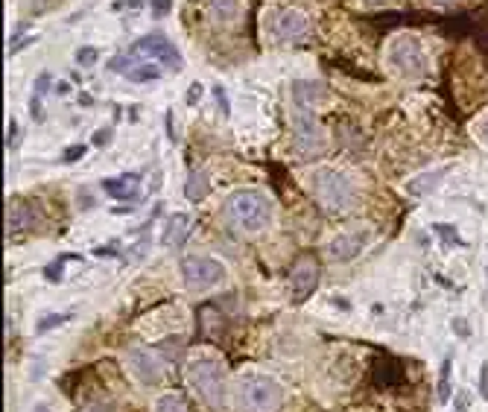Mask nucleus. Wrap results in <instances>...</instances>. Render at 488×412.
<instances>
[{"label": "nucleus", "instance_id": "1", "mask_svg": "<svg viewBox=\"0 0 488 412\" xmlns=\"http://www.w3.org/2000/svg\"><path fill=\"white\" fill-rule=\"evenodd\" d=\"M226 220L246 231V234H255V231H263L266 226L272 223V202L266 196L263 190H255V187H243V190H234L231 196L226 199Z\"/></svg>", "mask_w": 488, "mask_h": 412}, {"label": "nucleus", "instance_id": "2", "mask_svg": "<svg viewBox=\"0 0 488 412\" xmlns=\"http://www.w3.org/2000/svg\"><path fill=\"white\" fill-rule=\"evenodd\" d=\"M287 401L284 386L260 372H246L237 377V403L243 412H281Z\"/></svg>", "mask_w": 488, "mask_h": 412}, {"label": "nucleus", "instance_id": "3", "mask_svg": "<svg viewBox=\"0 0 488 412\" xmlns=\"http://www.w3.org/2000/svg\"><path fill=\"white\" fill-rule=\"evenodd\" d=\"M187 380L193 386V392L199 395V401L208 409L226 412V406H228V389H226V369H223V362L214 360V357H196V360H190Z\"/></svg>", "mask_w": 488, "mask_h": 412}, {"label": "nucleus", "instance_id": "4", "mask_svg": "<svg viewBox=\"0 0 488 412\" xmlns=\"http://www.w3.org/2000/svg\"><path fill=\"white\" fill-rule=\"evenodd\" d=\"M310 187H313V196L322 202V208L328 211H348L357 199V187L354 182L339 173L333 167H319L316 173L310 176Z\"/></svg>", "mask_w": 488, "mask_h": 412}, {"label": "nucleus", "instance_id": "5", "mask_svg": "<svg viewBox=\"0 0 488 412\" xmlns=\"http://www.w3.org/2000/svg\"><path fill=\"white\" fill-rule=\"evenodd\" d=\"M292 147H296V155L301 161L319 158L328 150V140L322 126L316 123V111L313 106L304 103H292Z\"/></svg>", "mask_w": 488, "mask_h": 412}, {"label": "nucleus", "instance_id": "6", "mask_svg": "<svg viewBox=\"0 0 488 412\" xmlns=\"http://www.w3.org/2000/svg\"><path fill=\"white\" fill-rule=\"evenodd\" d=\"M179 272H182V284L187 286V293H208L216 284H223L226 266L208 255H184L179 263Z\"/></svg>", "mask_w": 488, "mask_h": 412}, {"label": "nucleus", "instance_id": "7", "mask_svg": "<svg viewBox=\"0 0 488 412\" xmlns=\"http://www.w3.org/2000/svg\"><path fill=\"white\" fill-rule=\"evenodd\" d=\"M389 62L406 79H421L427 74V56L416 35H398L389 44Z\"/></svg>", "mask_w": 488, "mask_h": 412}, {"label": "nucleus", "instance_id": "8", "mask_svg": "<svg viewBox=\"0 0 488 412\" xmlns=\"http://www.w3.org/2000/svg\"><path fill=\"white\" fill-rule=\"evenodd\" d=\"M126 362L132 374L143 383V386H155L161 383L164 372H167V357H164V345H155V348H132L126 354Z\"/></svg>", "mask_w": 488, "mask_h": 412}, {"label": "nucleus", "instance_id": "9", "mask_svg": "<svg viewBox=\"0 0 488 412\" xmlns=\"http://www.w3.org/2000/svg\"><path fill=\"white\" fill-rule=\"evenodd\" d=\"M129 53L132 56H150V59H155V62H164L170 70H182V53L176 50V44L170 41V38H164L161 33H152V35H143V38H138L132 47H129Z\"/></svg>", "mask_w": 488, "mask_h": 412}, {"label": "nucleus", "instance_id": "10", "mask_svg": "<svg viewBox=\"0 0 488 412\" xmlns=\"http://www.w3.org/2000/svg\"><path fill=\"white\" fill-rule=\"evenodd\" d=\"M319 278H322V269H319V263H316V257H310V255L299 257L296 266H292V272H289L292 304H304V301L316 293V286H319Z\"/></svg>", "mask_w": 488, "mask_h": 412}, {"label": "nucleus", "instance_id": "11", "mask_svg": "<svg viewBox=\"0 0 488 412\" xmlns=\"http://www.w3.org/2000/svg\"><path fill=\"white\" fill-rule=\"evenodd\" d=\"M272 33L281 38V41H304L310 35V18L301 12V9H278L272 15Z\"/></svg>", "mask_w": 488, "mask_h": 412}, {"label": "nucleus", "instance_id": "12", "mask_svg": "<svg viewBox=\"0 0 488 412\" xmlns=\"http://www.w3.org/2000/svg\"><path fill=\"white\" fill-rule=\"evenodd\" d=\"M369 240L372 234L365 231V228H351V231H343V234H336L331 243H328V255L339 263H348L354 260L365 246H369Z\"/></svg>", "mask_w": 488, "mask_h": 412}, {"label": "nucleus", "instance_id": "13", "mask_svg": "<svg viewBox=\"0 0 488 412\" xmlns=\"http://www.w3.org/2000/svg\"><path fill=\"white\" fill-rule=\"evenodd\" d=\"M103 190L111 199H123V202H138L140 196V176L138 173H126V176H114V179H103Z\"/></svg>", "mask_w": 488, "mask_h": 412}, {"label": "nucleus", "instance_id": "14", "mask_svg": "<svg viewBox=\"0 0 488 412\" xmlns=\"http://www.w3.org/2000/svg\"><path fill=\"white\" fill-rule=\"evenodd\" d=\"M448 173H450V167H438V169H430V173H421L416 179H409L406 193H409V196H430V193L442 184V179Z\"/></svg>", "mask_w": 488, "mask_h": 412}, {"label": "nucleus", "instance_id": "15", "mask_svg": "<svg viewBox=\"0 0 488 412\" xmlns=\"http://www.w3.org/2000/svg\"><path fill=\"white\" fill-rule=\"evenodd\" d=\"M292 94V103H304V106H316V103H322L328 100V88L322 82H292L289 88Z\"/></svg>", "mask_w": 488, "mask_h": 412}, {"label": "nucleus", "instance_id": "16", "mask_svg": "<svg viewBox=\"0 0 488 412\" xmlns=\"http://www.w3.org/2000/svg\"><path fill=\"white\" fill-rule=\"evenodd\" d=\"M208 15L216 27H231L240 18V0H208Z\"/></svg>", "mask_w": 488, "mask_h": 412}, {"label": "nucleus", "instance_id": "17", "mask_svg": "<svg viewBox=\"0 0 488 412\" xmlns=\"http://www.w3.org/2000/svg\"><path fill=\"white\" fill-rule=\"evenodd\" d=\"M190 231V216L187 213H173L164 226V234H161V246H182L184 243V234Z\"/></svg>", "mask_w": 488, "mask_h": 412}, {"label": "nucleus", "instance_id": "18", "mask_svg": "<svg viewBox=\"0 0 488 412\" xmlns=\"http://www.w3.org/2000/svg\"><path fill=\"white\" fill-rule=\"evenodd\" d=\"M6 226H9V234L12 231H21V228H30L33 226V208L27 202H21V199L9 202V208H6Z\"/></svg>", "mask_w": 488, "mask_h": 412}, {"label": "nucleus", "instance_id": "19", "mask_svg": "<svg viewBox=\"0 0 488 412\" xmlns=\"http://www.w3.org/2000/svg\"><path fill=\"white\" fill-rule=\"evenodd\" d=\"M208 193H211L208 173H205V169H193L190 179H187V184H184V196H187L190 202H202Z\"/></svg>", "mask_w": 488, "mask_h": 412}, {"label": "nucleus", "instance_id": "20", "mask_svg": "<svg viewBox=\"0 0 488 412\" xmlns=\"http://www.w3.org/2000/svg\"><path fill=\"white\" fill-rule=\"evenodd\" d=\"M50 74H41L38 79H35V91H33V100H30V114H33V120H44V106H41V96L50 91Z\"/></svg>", "mask_w": 488, "mask_h": 412}, {"label": "nucleus", "instance_id": "21", "mask_svg": "<svg viewBox=\"0 0 488 412\" xmlns=\"http://www.w3.org/2000/svg\"><path fill=\"white\" fill-rule=\"evenodd\" d=\"M129 82H155L161 79V67H155L152 62H138L129 74H126Z\"/></svg>", "mask_w": 488, "mask_h": 412}, {"label": "nucleus", "instance_id": "22", "mask_svg": "<svg viewBox=\"0 0 488 412\" xmlns=\"http://www.w3.org/2000/svg\"><path fill=\"white\" fill-rule=\"evenodd\" d=\"M450 366H453V362H450V357H445L442 360V372H438V386H436V395H438V401H442V403H448L450 401V389H453V386H450Z\"/></svg>", "mask_w": 488, "mask_h": 412}, {"label": "nucleus", "instance_id": "23", "mask_svg": "<svg viewBox=\"0 0 488 412\" xmlns=\"http://www.w3.org/2000/svg\"><path fill=\"white\" fill-rule=\"evenodd\" d=\"M155 412H187V406H184V401H182L179 395L167 392V395H158V401H155Z\"/></svg>", "mask_w": 488, "mask_h": 412}, {"label": "nucleus", "instance_id": "24", "mask_svg": "<svg viewBox=\"0 0 488 412\" xmlns=\"http://www.w3.org/2000/svg\"><path fill=\"white\" fill-rule=\"evenodd\" d=\"M433 231H436L438 237H442V243H445V246H465V240L459 237V231H456V228H450L448 223H433Z\"/></svg>", "mask_w": 488, "mask_h": 412}, {"label": "nucleus", "instance_id": "25", "mask_svg": "<svg viewBox=\"0 0 488 412\" xmlns=\"http://www.w3.org/2000/svg\"><path fill=\"white\" fill-rule=\"evenodd\" d=\"M67 319H70V313H47V316L35 325V333H47V330H53V328L65 325Z\"/></svg>", "mask_w": 488, "mask_h": 412}, {"label": "nucleus", "instance_id": "26", "mask_svg": "<svg viewBox=\"0 0 488 412\" xmlns=\"http://www.w3.org/2000/svg\"><path fill=\"white\" fill-rule=\"evenodd\" d=\"M65 260H73V255H65V257H59V260H53L50 266L44 269V278L50 281V284H59L62 281V269H65Z\"/></svg>", "mask_w": 488, "mask_h": 412}, {"label": "nucleus", "instance_id": "27", "mask_svg": "<svg viewBox=\"0 0 488 412\" xmlns=\"http://www.w3.org/2000/svg\"><path fill=\"white\" fill-rule=\"evenodd\" d=\"M96 59H100V50H96V47H79V50H77V62L82 67H91Z\"/></svg>", "mask_w": 488, "mask_h": 412}, {"label": "nucleus", "instance_id": "28", "mask_svg": "<svg viewBox=\"0 0 488 412\" xmlns=\"http://www.w3.org/2000/svg\"><path fill=\"white\" fill-rule=\"evenodd\" d=\"M85 143H73V147H67L65 150V155H62V161L65 164H73V161H79V158H85Z\"/></svg>", "mask_w": 488, "mask_h": 412}, {"label": "nucleus", "instance_id": "29", "mask_svg": "<svg viewBox=\"0 0 488 412\" xmlns=\"http://www.w3.org/2000/svg\"><path fill=\"white\" fill-rule=\"evenodd\" d=\"M33 41H35V35H15V38H12V44H9V56L21 53L23 47H27V44H33Z\"/></svg>", "mask_w": 488, "mask_h": 412}, {"label": "nucleus", "instance_id": "30", "mask_svg": "<svg viewBox=\"0 0 488 412\" xmlns=\"http://www.w3.org/2000/svg\"><path fill=\"white\" fill-rule=\"evenodd\" d=\"M170 6H173V0H152V15L164 18V15H170Z\"/></svg>", "mask_w": 488, "mask_h": 412}, {"label": "nucleus", "instance_id": "31", "mask_svg": "<svg viewBox=\"0 0 488 412\" xmlns=\"http://www.w3.org/2000/svg\"><path fill=\"white\" fill-rule=\"evenodd\" d=\"M79 412H114V403L111 401H96V403H88L85 409Z\"/></svg>", "mask_w": 488, "mask_h": 412}, {"label": "nucleus", "instance_id": "32", "mask_svg": "<svg viewBox=\"0 0 488 412\" xmlns=\"http://www.w3.org/2000/svg\"><path fill=\"white\" fill-rule=\"evenodd\" d=\"M111 143V129H100L94 135V147H109Z\"/></svg>", "mask_w": 488, "mask_h": 412}, {"label": "nucleus", "instance_id": "33", "mask_svg": "<svg viewBox=\"0 0 488 412\" xmlns=\"http://www.w3.org/2000/svg\"><path fill=\"white\" fill-rule=\"evenodd\" d=\"M479 392H482V398H488V362H482L479 366Z\"/></svg>", "mask_w": 488, "mask_h": 412}, {"label": "nucleus", "instance_id": "34", "mask_svg": "<svg viewBox=\"0 0 488 412\" xmlns=\"http://www.w3.org/2000/svg\"><path fill=\"white\" fill-rule=\"evenodd\" d=\"M477 138L485 143V147H488V114L479 120V123H477Z\"/></svg>", "mask_w": 488, "mask_h": 412}, {"label": "nucleus", "instance_id": "35", "mask_svg": "<svg viewBox=\"0 0 488 412\" xmlns=\"http://www.w3.org/2000/svg\"><path fill=\"white\" fill-rule=\"evenodd\" d=\"M214 96H216L219 108H223V114H228V96H226V91L223 88H214Z\"/></svg>", "mask_w": 488, "mask_h": 412}, {"label": "nucleus", "instance_id": "36", "mask_svg": "<svg viewBox=\"0 0 488 412\" xmlns=\"http://www.w3.org/2000/svg\"><path fill=\"white\" fill-rule=\"evenodd\" d=\"M143 6V0H117L114 9H140Z\"/></svg>", "mask_w": 488, "mask_h": 412}, {"label": "nucleus", "instance_id": "37", "mask_svg": "<svg viewBox=\"0 0 488 412\" xmlns=\"http://www.w3.org/2000/svg\"><path fill=\"white\" fill-rule=\"evenodd\" d=\"M15 138H18V123H15V120H9V135H6V150H12V143H15Z\"/></svg>", "mask_w": 488, "mask_h": 412}, {"label": "nucleus", "instance_id": "38", "mask_svg": "<svg viewBox=\"0 0 488 412\" xmlns=\"http://www.w3.org/2000/svg\"><path fill=\"white\" fill-rule=\"evenodd\" d=\"M199 96H202V85H199V82H196V85H193V88H190V91H187V103H190V106H193V103H196V100H199Z\"/></svg>", "mask_w": 488, "mask_h": 412}, {"label": "nucleus", "instance_id": "39", "mask_svg": "<svg viewBox=\"0 0 488 412\" xmlns=\"http://www.w3.org/2000/svg\"><path fill=\"white\" fill-rule=\"evenodd\" d=\"M453 330H456L459 336H468V333H471V328H468L465 322H462V319H453Z\"/></svg>", "mask_w": 488, "mask_h": 412}, {"label": "nucleus", "instance_id": "40", "mask_svg": "<svg viewBox=\"0 0 488 412\" xmlns=\"http://www.w3.org/2000/svg\"><path fill=\"white\" fill-rule=\"evenodd\" d=\"M33 6H35V12H41V9L50 6V0H33Z\"/></svg>", "mask_w": 488, "mask_h": 412}, {"label": "nucleus", "instance_id": "41", "mask_svg": "<svg viewBox=\"0 0 488 412\" xmlns=\"http://www.w3.org/2000/svg\"><path fill=\"white\" fill-rule=\"evenodd\" d=\"M67 91H70V85H67V82H59V85H56V94H62V96H65Z\"/></svg>", "mask_w": 488, "mask_h": 412}, {"label": "nucleus", "instance_id": "42", "mask_svg": "<svg viewBox=\"0 0 488 412\" xmlns=\"http://www.w3.org/2000/svg\"><path fill=\"white\" fill-rule=\"evenodd\" d=\"M33 412H50V406H47V403H35V409Z\"/></svg>", "mask_w": 488, "mask_h": 412}, {"label": "nucleus", "instance_id": "43", "mask_svg": "<svg viewBox=\"0 0 488 412\" xmlns=\"http://www.w3.org/2000/svg\"><path fill=\"white\" fill-rule=\"evenodd\" d=\"M433 4H450V0H433Z\"/></svg>", "mask_w": 488, "mask_h": 412}, {"label": "nucleus", "instance_id": "44", "mask_svg": "<svg viewBox=\"0 0 488 412\" xmlns=\"http://www.w3.org/2000/svg\"><path fill=\"white\" fill-rule=\"evenodd\" d=\"M485 9H488V4H485Z\"/></svg>", "mask_w": 488, "mask_h": 412}]
</instances>
